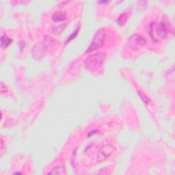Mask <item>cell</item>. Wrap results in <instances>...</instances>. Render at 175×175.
<instances>
[{"label":"cell","mask_w":175,"mask_h":175,"mask_svg":"<svg viewBox=\"0 0 175 175\" xmlns=\"http://www.w3.org/2000/svg\"><path fill=\"white\" fill-rule=\"evenodd\" d=\"M106 56L107 54L104 52H98L89 55L84 62L86 70L90 71H95L97 70L104 64Z\"/></svg>","instance_id":"cell-1"},{"label":"cell","mask_w":175,"mask_h":175,"mask_svg":"<svg viewBox=\"0 0 175 175\" xmlns=\"http://www.w3.org/2000/svg\"><path fill=\"white\" fill-rule=\"evenodd\" d=\"M149 34L153 41L157 42V37L161 39L166 38L168 34V29L164 23H153L149 27Z\"/></svg>","instance_id":"cell-2"},{"label":"cell","mask_w":175,"mask_h":175,"mask_svg":"<svg viewBox=\"0 0 175 175\" xmlns=\"http://www.w3.org/2000/svg\"><path fill=\"white\" fill-rule=\"evenodd\" d=\"M105 32L104 29H99L97 32L95 34L93 37L92 41L90 44V46L87 48L86 52V53H90L96 49H99L101 48L105 41Z\"/></svg>","instance_id":"cell-3"},{"label":"cell","mask_w":175,"mask_h":175,"mask_svg":"<svg viewBox=\"0 0 175 175\" xmlns=\"http://www.w3.org/2000/svg\"><path fill=\"white\" fill-rule=\"evenodd\" d=\"M114 151V147L110 144H107L102 146L99 149L97 154V159L98 162H104L107 160L109 157H110L112 153Z\"/></svg>","instance_id":"cell-4"},{"label":"cell","mask_w":175,"mask_h":175,"mask_svg":"<svg viewBox=\"0 0 175 175\" xmlns=\"http://www.w3.org/2000/svg\"><path fill=\"white\" fill-rule=\"evenodd\" d=\"M129 43L131 47L136 49L137 47H142L146 43V40L144 37L140 36V34H136L130 37L129 39Z\"/></svg>","instance_id":"cell-5"},{"label":"cell","mask_w":175,"mask_h":175,"mask_svg":"<svg viewBox=\"0 0 175 175\" xmlns=\"http://www.w3.org/2000/svg\"><path fill=\"white\" fill-rule=\"evenodd\" d=\"M47 49L42 43H38L32 49V56L35 59H40L45 54Z\"/></svg>","instance_id":"cell-6"},{"label":"cell","mask_w":175,"mask_h":175,"mask_svg":"<svg viewBox=\"0 0 175 175\" xmlns=\"http://www.w3.org/2000/svg\"><path fill=\"white\" fill-rule=\"evenodd\" d=\"M67 18V14L63 11H57L53 14L51 19L55 22L63 21Z\"/></svg>","instance_id":"cell-7"},{"label":"cell","mask_w":175,"mask_h":175,"mask_svg":"<svg viewBox=\"0 0 175 175\" xmlns=\"http://www.w3.org/2000/svg\"><path fill=\"white\" fill-rule=\"evenodd\" d=\"M48 174H66V169L62 165H57L53 168L51 171L49 172Z\"/></svg>","instance_id":"cell-8"},{"label":"cell","mask_w":175,"mask_h":175,"mask_svg":"<svg viewBox=\"0 0 175 175\" xmlns=\"http://www.w3.org/2000/svg\"><path fill=\"white\" fill-rule=\"evenodd\" d=\"M66 27H67V25L62 24V25H60V26L51 27L49 30V32L54 34H59L63 32V31L66 29Z\"/></svg>","instance_id":"cell-9"},{"label":"cell","mask_w":175,"mask_h":175,"mask_svg":"<svg viewBox=\"0 0 175 175\" xmlns=\"http://www.w3.org/2000/svg\"><path fill=\"white\" fill-rule=\"evenodd\" d=\"M129 17V14L128 13V12H123V13H122L119 16V17L118 18L116 21L117 23L120 26H123L124 25L127 23Z\"/></svg>","instance_id":"cell-10"},{"label":"cell","mask_w":175,"mask_h":175,"mask_svg":"<svg viewBox=\"0 0 175 175\" xmlns=\"http://www.w3.org/2000/svg\"><path fill=\"white\" fill-rule=\"evenodd\" d=\"M12 42V40L4 34L1 38V46L2 48H7Z\"/></svg>","instance_id":"cell-11"},{"label":"cell","mask_w":175,"mask_h":175,"mask_svg":"<svg viewBox=\"0 0 175 175\" xmlns=\"http://www.w3.org/2000/svg\"><path fill=\"white\" fill-rule=\"evenodd\" d=\"M79 27H78L77 30H76L75 31H74V32L72 33L69 36H68V38L67 39V43L70 42L71 40H73L75 38V37L77 36V35L78 34V32H79Z\"/></svg>","instance_id":"cell-12"},{"label":"cell","mask_w":175,"mask_h":175,"mask_svg":"<svg viewBox=\"0 0 175 175\" xmlns=\"http://www.w3.org/2000/svg\"><path fill=\"white\" fill-rule=\"evenodd\" d=\"M138 95H140V97H141V99H142V101H144V103H145L146 104H149V98L144 95V94L143 92H141L138 91Z\"/></svg>","instance_id":"cell-13"},{"label":"cell","mask_w":175,"mask_h":175,"mask_svg":"<svg viewBox=\"0 0 175 175\" xmlns=\"http://www.w3.org/2000/svg\"><path fill=\"white\" fill-rule=\"evenodd\" d=\"M0 89H1L2 93H6L8 91V88L6 87V84H4V82H1V88H0Z\"/></svg>","instance_id":"cell-14"},{"label":"cell","mask_w":175,"mask_h":175,"mask_svg":"<svg viewBox=\"0 0 175 175\" xmlns=\"http://www.w3.org/2000/svg\"><path fill=\"white\" fill-rule=\"evenodd\" d=\"M4 141H3V139L1 138V155L2 156L3 152H4Z\"/></svg>","instance_id":"cell-15"},{"label":"cell","mask_w":175,"mask_h":175,"mask_svg":"<svg viewBox=\"0 0 175 175\" xmlns=\"http://www.w3.org/2000/svg\"><path fill=\"white\" fill-rule=\"evenodd\" d=\"M95 133H98V131H91L88 133V136H90L91 135H92V134H95Z\"/></svg>","instance_id":"cell-16"},{"label":"cell","mask_w":175,"mask_h":175,"mask_svg":"<svg viewBox=\"0 0 175 175\" xmlns=\"http://www.w3.org/2000/svg\"><path fill=\"white\" fill-rule=\"evenodd\" d=\"M108 2H105V1H103V2H99V3H102V4H106V3H108Z\"/></svg>","instance_id":"cell-17"}]
</instances>
